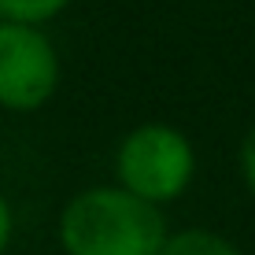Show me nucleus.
Masks as SVG:
<instances>
[{
	"label": "nucleus",
	"mask_w": 255,
	"mask_h": 255,
	"mask_svg": "<svg viewBox=\"0 0 255 255\" xmlns=\"http://www.w3.org/2000/svg\"><path fill=\"white\" fill-rule=\"evenodd\" d=\"M166 218L122 185H96L67 200L59 244L67 255H163Z\"/></svg>",
	"instance_id": "1"
},
{
	"label": "nucleus",
	"mask_w": 255,
	"mask_h": 255,
	"mask_svg": "<svg viewBox=\"0 0 255 255\" xmlns=\"http://www.w3.org/2000/svg\"><path fill=\"white\" fill-rule=\"evenodd\" d=\"M119 185L148 204H170L189 189L196 174V152L181 129L166 122H144L122 137L115 152Z\"/></svg>",
	"instance_id": "2"
},
{
	"label": "nucleus",
	"mask_w": 255,
	"mask_h": 255,
	"mask_svg": "<svg viewBox=\"0 0 255 255\" xmlns=\"http://www.w3.org/2000/svg\"><path fill=\"white\" fill-rule=\"evenodd\" d=\"M59 89V56L41 26L0 22V108L37 111Z\"/></svg>",
	"instance_id": "3"
},
{
	"label": "nucleus",
	"mask_w": 255,
	"mask_h": 255,
	"mask_svg": "<svg viewBox=\"0 0 255 255\" xmlns=\"http://www.w3.org/2000/svg\"><path fill=\"white\" fill-rule=\"evenodd\" d=\"M163 255H244L230 237L215 230H178L166 237Z\"/></svg>",
	"instance_id": "4"
},
{
	"label": "nucleus",
	"mask_w": 255,
	"mask_h": 255,
	"mask_svg": "<svg viewBox=\"0 0 255 255\" xmlns=\"http://www.w3.org/2000/svg\"><path fill=\"white\" fill-rule=\"evenodd\" d=\"M70 0H0V22H22V26H41L67 11Z\"/></svg>",
	"instance_id": "5"
},
{
	"label": "nucleus",
	"mask_w": 255,
	"mask_h": 255,
	"mask_svg": "<svg viewBox=\"0 0 255 255\" xmlns=\"http://www.w3.org/2000/svg\"><path fill=\"white\" fill-rule=\"evenodd\" d=\"M237 163H241V178L244 185H248V192L255 196V126L244 133L241 140V152H237Z\"/></svg>",
	"instance_id": "6"
},
{
	"label": "nucleus",
	"mask_w": 255,
	"mask_h": 255,
	"mask_svg": "<svg viewBox=\"0 0 255 255\" xmlns=\"http://www.w3.org/2000/svg\"><path fill=\"white\" fill-rule=\"evenodd\" d=\"M11 230H15V218H11V204H7V196L0 192V255L7 252V244H11Z\"/></svg>",
	"instance_id": "7"
}]
</instances>
